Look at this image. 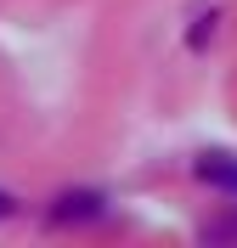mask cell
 <instances>
[{"label":"cell","mask_w":237,"mask_h":248,"mask_svg":"<svg viewBox=\"0 0 237 248\" xmlns=\"http://www.w3.org/2000/svg\"><path fill=\"white\" fill-rule=\"evenodd\" d=\"M198 175H204L209 186H221V192H237V164L226 153H204L198 158Z\"/></svg>","instance_id":"6da1fadb"},{"label":"cell","mask_w":237,"mask_h":248,"mask_svg":"<svg viewBox=\"0 0 237 248\" xmlns=\"http://www.w3.org/2000/svg\"><path fill=\"white\" fill-rule=\"evenodd\" d=\"M91 215H102V198H96V192H68V198L51 209V220H91Z\"/></svg>","instance_id":"7a4b0ae2"},{"label":"cell","mask_w":237,"mask_h":248,"mask_svg":"<svg viewBox=\"0 0 237 248\" xmlns=\"http://www.w3.org/2000/svg\"><path fill=\"white\" fill-rule=\"evenodd\" d=\"M0 215H12V198H6V192H0Z\"/></svg>","instance_id":"3957f363"}]
</instances>
